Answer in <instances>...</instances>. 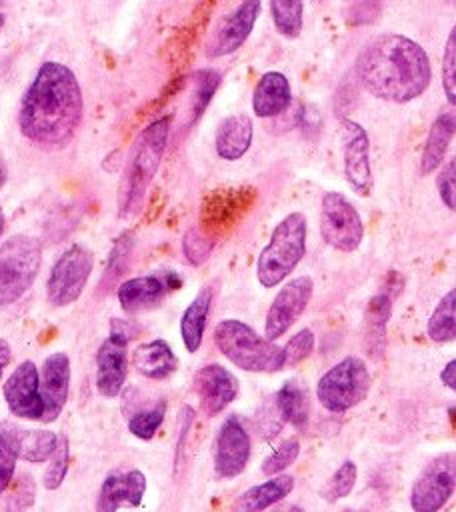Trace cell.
Returning a JSON list of instances; mask_svg holds the SVG:
<instances>
[{"label": "cell", "mask_w": 456, "mask_h": 512, "mask_svg": "<svg viewBox=\"0 0 456 512\" xmlns=\"http://www.w3.org/2000/svg\"><path fill=\"white\" fill-rule=\"evenodd\" d=\"M132 336L112 322L108 338L96 352V390L106 398H116L128 376V340Z\"/></svg>", "instance_id": "obj_12"}, {"label": "cell", "mask_w": 456, "mask_h": 512, "mask_svg": "<svg viewBox=\"0 0 456 512\" xmlns=\"http://www.w3.org/2000/svg\"><path fill=\"white\" fill-rule=\"evenodd\" d=\"M42 264V244L28 234L0 242V308L16 302L34 284Z\"/></svg>", "instance_id": "obj_6"}, {"label": "cell", "mask_w": 456, "mask_h": 512, "mask_svg": "<svg viewBox=\"0 0 456 512\" xmlns=\"http://www.w3.org/2000/svg\"><path fill=\"white\" fill-rule=\"evenodd\" d=\"M294 490V476L290 474H274V478L264 480L248 490H244L238 500L234 502V510L240 512H258L274 506L276 502L284 500Z\"/></svg>", "instance_id": "obj_25"}, {"label": "cell", "mask_w": 456, "mask_h": 512, "mask_svg": "<svg viewBox=\"0 0 456 512\" xmlns=\"http://www.w3.org/2000/svg\"><path fill=\"white\" fill-rule=\"evenodd\" d=\"M314 292V282L310 276L302 274L288 280L278 294L274 296L264 322V336L268 340H278L284 336L296 320L304 314L310 298Z\"/></svg>", "instance_id": "obj_11"}, {"label": "cell", "mask_w": 456, "mask_h": 512, "mask_svg": "<svg viewBox=\"0 0 456 512\" xmlns=\"http://www.w3.org/2000/svg\"><path fill=\"white\" fill-rule=\"evenodd\" d=\"M10 358H12V350H10V344L0 338V380H2V372L4 368L10 364Z\"/></svg>", "instance_id": "obj_46"}, {"label": "cell", "mask_w": 456, "mask_h": 512, "mask_svg": "<svg viewBox=\"0 0 456 512\" xmlns=\"http://www.w3.org/2000/svg\"><path fill=\"white\" fill-rule=\"evenodd\" d=\"M70 390V358L66 352H54L44 358L40 372V396H42V422L56 420L68 400Z\"/></svg>", "instance_id": "obj_17"}, {"label": "cell", "mask_w": 456, "mask_h": 512, "mask_svg": "<svg viewBox=\"0 0 456 512\" xmlns=\"http://www.w3.org/2000/svg\"><path fill=\"white\" fill-rule=\"evenodd\" d=\"M238 378L220 364H206L194 374V390L206 414H220L238 396Z\"/></svg>", "instance_id": "obj_18"}, {"label": "cell", "mask_w": 456, "mask_h": 512, "mask_svg": "<svg viewBox=\"0 0 456 512\" xmlns=\"http://www.w3.org/2000/svg\"><path fill=\"white\" fill-rule=\"evenodd\" d=\"M6 24V0H0V32Z\"/></svg>", "instance_id": "obj_47"}, {"label": "cell", "mask_w": 456, "mask_h": 512, "mask_svg": "<svg viewBox=\"0 0 456 512\" xmlns=\"http://www.w3.org/2000/svg\"><path fill=\"white\" fill-rule=\"evenodd\" d=\"M12 490H10V506L12 508H28L34 502V482L32 476L28 474H18L16 478H12Z\"/></svg>", "instance_id": "obj_42"}, {"label": "cell", "mask_w": 456, "mask_h": 512, "mask_svg": "<svg viewBox=\"0 0 456 512\" xmlns=\"http://www.w3.org/2000/svg\"><path fill=\"white\" fill-rule=\"evenodd\" d=\"M92 266L94 258L86 246L72 244L70 248H66L50 270L46 282L48 302L54 306H68L76 302L86 288Z\"/></svg>", "instance_id": "obj_9"}, {"label": "cell", "mask_w": 456, "mask_h": 512, "mask_svg": "<svg viewBox=\"0 0 456 512\" xmlns=\"http://www.w3.org/2000/svg\"><path fill=\"white\" fill-rule=\"evenodd\" d=\"M172 288L170 276H158V274H144L124 280L118 286V302L126 312H140L146 308H152L160 304L166 296V292Z\"/></svg>", "instance_id": "obj_20"}, {"label": "cell", "mask_w": 456, "mask_h": 512, "mask_svg": "<svg viewBox=\"0 0 456 512\" xmlns=\"http://www.w3.org/2000/svg\"><path fill=\"white\" fill-rule=\"evenodd\" d=\"M274 402L284 424H290L296 430H306L310 420V400L306 388L300 382H284L282 388L276 392Z\"/></svg>", "instance_id": "obj_29"}, {"label": "cell", "mask_w": 456, "mask_h": 512, "mask_svg": "<svg viewBox=\"0 0 456 512\" xmlns=\"http://www.w3.org/2000/svg\"><path fill=\"white\" fill-rule=\"evenodd\" d=\"M212 246H214V242H212V240H206V234H202L200 228L188 230V232L184 234V240H182L184 256H186V260H188L190 264H194V266L202 264V262L208 258Z\"/></svg>", "instance_id": "obj_39"}, {"label": "cell", "mask_w": 456, "mask_h": 512, "mask_svg": "<svg viewBox=\"0 0 456 512\" xmlns=\"http://www.w3.org/2000/svg\"><path fill=\"white\" fill-rule=\"evenodd\" d=\"M378 10H380L378 0H350V4H348V22H352L354 26L366 24V22L376 18Z\"/></svg>", "instance_id": "obj_44"}, {"label": "cell", "mask_w": 456, "mask_h": 512, "mask_svg": "<svg viewBox=\"0 0 456 512\" xmlns=\"http://www.w3.org/2000/svg\"><path fill=\"white\" fill-rule=\"evenodd\" d=\"M356 478H358V468L352 460H344L340 464V468L330 476V480L326 482V486L322 488V496L328 500V502H334V500H340V498H346L354 486H356Z\"/></svg>", "instance_id": "obj_34"}, {"label": "cell", "mask_w": 456, "mask_h": 512, "mask_svg": "<svg viewBox=\"0 0 456 512\" xmlns=\"http://www.w3.org/2000/svg\"><path fill=\"white\" fill-rule=\"evenodd\" d=\"M292 102V90L288 78L278 72L270 70L260 76L252 92V110L258 118H272L282 114Z\"/></svg>", "instance_id": "obj_21"}, {"label": "cell", "mask_w": 456, "mask_h": 512, "mask_svg": "<svg viewBox=\"0 0 456 512\" xmlns=\"http://www.w3.org/2000/svg\"><path fill=\"white\" fill-rule=\"evenodd\" d=\"M426 332L428 338L438 344L452 342L456 338V290H448L440 298L434 312L430 314Z\"/></svg>", "instance_id": "obj_30"}, {"label": "cell", "mask_w": 456, "mask_h": 512, "mask_svg": "<svg viewBox=\"0 0 456 512\" xmlns=\"http://www.w3.org/2000/svg\"><path fill=\"white\" fill-rule=\"evenodd\" d=\"M440 380H442V384L444 386H448L450 390H454L456 388V360L452 358V360H448V364L442 368V372H440Z\"/></svg>", "instance_id": "obj_45"}, {"label": "cell", "mask_w": 456, "mask_h": 512, "mask_svg": "<svg viewBox=\"0 0 456 512\" xmlns=\"http://www.w3.org/2000/svg\"><path fill=\"white\" fill-rule=\"evenodd\" d=\"M300 454V442L298 438H288L284 440L278 448H274V452L264 458L262 462V474L266 476H274V474H280L284 472L288 466H292L296 462Z\"/></svg>", "instance_id": "obj_35"}, {"label": "cell", "mask_w": 456, "mask_h": 512, "mask_svg": "<svg viewBox=\"0 0 456 512\" xmlns=\"http://www.w3.org/2000/svg\"><path fill=\"white\" fill-rule=\"evenodd\" d=\"M172 116H162L150 122L136 138L122 178L120 214L130 216L140 210L146 190L160 166L170 134Z\"/></svg>", "instance_id": "obj_3"}, {"label": "cell", "mask_w": 456, "mask_h": 512, "mask_svg": "<svg viewBox=\"0 0 456 512\" xmlns=\"http://www.w3.org/2000/svg\"><path fill=\"white\" fill-rule=\"evenodd\" d=\"M456 488V456L454 450L434 456L418 474L410 490V506L414 512L440 510Z\"/></svg>", "instance_id": "obj_10"}, {"label": "cell", "mask_w": 456, "mask_h": 512, "mask_svg": "<svg viewBox=\"0 0 456 512\" xmlns=\"http://www.w3.org/2000/svg\"><path fill=\"white\" fill-rule=\"evenodd\" d=\"M454 136V112H442L434 118L428 136H426V144L422 150V158H420V172L426 176L434 170L440 168V164L446 158V152L450 148Z\"/></svg>", "instance_id": "obj_27"}, {"label": "cell", "mask_w": 456, "mask_h": 512, "mask_svg": "<svg viewBox=\"0 0 456 512\" xmlns=\"http://www.w3.org/2000/svg\"><path fill=\"white\" fill-rule=\"evenodd\" d=\"M314 342H316L314 340V332L310 328H302L300 332L290 336V340L282 348V352H284V368H294L302 360H306L310 356L312 348H314Z\"/></svg>", "instance_id": "obj_36"}, {"label": "cell", "mask_w": 456, "mask_h": 512, "mask_svg": "<svg viewBox=\"0 0 456 512\" xmlns=\"http://www.w3.org/2000/svg\"><path fill=\"white\" fill-rule=\"evenodd\" d=\"M4 400L8 410L24 420L42 418V396H40V374L32 360L20 362L4 382Z\"/></svg>", "instance_id": "obj_15"}, {"label": "cell", "mask_w": 456, "mask_h": 512, "mask_svg": "<svg viewBox=\"0 0 456 512\" xmlns=\"http://www.w3.org/2000/svg\"><path fill=\"white\" fill-rule=\"evenodd\" d=\"M442 88L450 106L456 102V30L452 28L442 58Z\"/></svg>", "instance_id": "obj_37"}, {"label": "cell", "mask_w": 456, "mask_h": 512, "mask_svg": "<svg viewBox=\"0 0 456 512\" xmlns=\"http://www.w3.org/2000/svg\"><path fill=\"white\" fill-rule=\"evenodd\" d=\"M252 138H254V126L248 114L226 116L216 128V136H214L216 154L228 162L240 160L250 150Z\"/></svg>", "instance_id": "obj_22"}, {"label": "cell", "mask_w": 456, "mask_h": 512, "mask_svg": "<svg viewBox=\"0 0 456 512\" xmlns=\"http://www.w3.org/2000/svg\"><path fill=\"white\" fill-rule=\"evenodd\" d=\"M220 84V74L216 70H198L196 72V90H194V118H198L208 106L212 94Z\"/></svg>", "instance_id": "obj_38"}, {"label": "cell", "mask_w": 456, "mask_h": 512, "mask_svg": "<svg viewBox=\"0 0 456 512\" xmlns=\"http://www.w3.org/2000/svg\"><path fill=\"white\" fill-rule=\"evenodd\" d=\"M282 424H284V422H282L280 412H278V408H276V402H274V398H272V404L266 402V404L260 408V412H258V428H260V432H262V436H264L266 440H272V438L280 432Z\"/></svg>", "instance_id": "obj_43"}, {"label": "cell", "mask_w": 456, "mask_h": 512, "mask_svg": "<svg viewBox=\"0 0 456 512\" xmlns=\"http://www.w3.org/2000/svg\"><path fill=\"white\" fill-rule=\"evenodd\" d=\"M212 338L220 354L244 372H278L284 368L282 348L238 318L220 320Z\"/></svg>", "instance_id": "obj_4"}, {"label": "cell", "mask_w": 456, "mask_h": 512, "mask_svg": "<svg viewBox=\"0 0 456 512\" xmlns=\"http://www.w3.org/2000/svg\"><path fill=\"white\" fill-rule=\"evenodd\" d=\"M212 296H214L212 286H204L192 298V302L186 306V310L182 312L180 336H182V342H184V346H186V350L190 354L198 352V348L202 346L204 330H206V322H208V314H210Z\"/></svg>", "instance_id": "obj_26"}, {"label": "cell", "mask_w": 456, "mask_h": 512, "mask_svg": "<svg viewBox=\"0 0 456 512\" xmlns=\"http://www.w3.org/2000/svg\"><path fill=\"white\" fill-rule=\"evenodd\" d=\"M272 20L284 38H296L304 26V0H270Z\"/></svg>", "instance_id": "obj_31"}, {"label": "cell", "mask_w": 456, "mask_h": 512, "mask_svg": "<svg viewBox=\"0 0 456 512\" xmlns=\"http://www.w3.org/2000/svg\"><path fill=\"white\" fill-rule=\"evenodd\" d=\"M0 430L8 436L16 456L32 464L46 462L58 442V434L50 430H30L14 424H2Z\"/></svg>", "instance_id": "obj_23"}, {"label": "cell", "mask_w": 456, "mask_h": 512, "mask_svg": "<svg viewBox=\"0 0 456 512\" xmlns=\"http://www.w3.org/2000/svg\"><path fill=\"white\" fill-rule=\"evenodd\" d=\"M252 452V442L246 426L236 414L224 418L214 442V472L218 478L228 480L244 472Z\"/></svg>", "instance_id": "obj_14"}, {"label": "cell", "mask_w": 456, "mask_h": 512, "mask_svg": "<svg viewBox=\"0 0 456 512\" xmlns=\"http://www.w3.org/2000/svg\"><path fill=\"white\" fill-rule=\"evenodd\" d=\"M392 314V294L388 290H382L374 294L366 306V324H364V344L370 350V354L380 356L384 350V338H386V324Z\"/></svg>", "instance_id": "obj_28"}, {"label": "cell", "mask_w": 456, "mask_h": 512, "mask_svg": "<svg viewBox=\"0 0 456 512\" xmlns=\"http://www.w3.org/2000/svg\"><path fill=\"white\" fill-rule=\"evenodd\" d=\"M342 166L344 178L352 192L370 196L374 178L370 166V138L368 132L354 120H342Z\"/></svg>", "instance_id": "obj_13"}, {"label": "cell", "mask_w": 456, "mask_h": 512, "mask_svg": "<svg viewBox=\"0 0 456 512\" xmlns=\"http://www.w3.org/2000/svg\"><path fill=\"white\" fill-rule=\"evenodd\" d=\"M354 72L366 92L394 104L416 100L432 82V64L426 50L402 34L372 38L358 52Z\"/></svg>", "instance_id": "obj_2"}, {"label": "cell", "mask_w": 456, "mask_h": 512, "mask_svg": "<svg viewBox=\"0 0 456 512\" xmlns=\"http://www.w3.org/2000/svg\"><path fill=\"white\" fill-rule=\"evenodd\" d=\"M4 180H6V174H4V168H2V162H0V188L4 186Z\"/></svg>", "instance_id": "obj_49"}, {"label": "cell", "mask_w": 456, "mask_h": 512, "mask_svg": "<svg viewBox=\"0 0 456 512\" xmlns=\"http://www.w3.org/2000/svg\"><path fill=\"white\" fill-rule=\"evenodd\" d=\"M370 382L372 378L366 362L358 356H346L320 376L316 398L328 412L342 414L366 400Z\"/></svg>", "instance_id": "obj_7"}, {"label": "cell", "mask_w": 456, "mask_h": 512, "mask_svg": "<svg viewBox=\"0 0 456 512\" xmlns=\"http://www.w3.org/2000/svg\"><path fill=\"white\" fill-rule=\"evenodd\" d=\"M16 452L8 440V436L0 430V496L8 490L14 472H16Z\"/></svg>", "instance_id": "obj_41"}, {"label": "cell", "mask_w": 456, "mask_h": 512, "mask_svg": "<svg viewBox=\"0 0 456 512\" xmlns=\"http://www.w3.org/2000/svg\"><path fill=\"white\" fill-rule=\"evenodd\" d=\"M4 224H6V220H4V212H2V208H0V236H2V232H4Z\"/></svg>", "instance_id": "obj_48"}, {"label": "cell", "mask_w": 456, "mask_h": 512, "mask_svg": "<svg viewBox=\"0 0 456 512\" xmlns=\"http://www.w3.org/2000/svg\"><path fill=\"white\" fill-rule=\"evenodd\" d=\"M306 216L302 212L286 214L272 230L268 244L256 260V278L264 288H274L298 266L306 254Z\"/></svg>", "instance_id": "obj_5"}, {"label": "cell", "mask_w": 456, "mask_h": 512, "mask_svg": "<svg viewBox=\"0 0 456 512\" xmlns=\"http://www.w3.org/2000/svg\"><path fill=\"white\" fill-rule=\"evenodd\" d=\"M82 114L84 98L76 74L66 64L44 62L22 96L18 126L32 144L58 150L74 138Z\"/></svg>", "instance_id": "obj_1"}, {"label": "cell", "mask_w": 456, "mask_h": 512, "mask_svg": "<svg viewBox=\"0 0 456 512\" xmlns=\"http://www.w3.org/2000/svg\"><path fill=\"white\" fill-rule=\"evenodd\" d=\"M46 462H48V466L44 472V488L58 490L66 478L68 462H70V446H68V438L64 434H58L56 448Z\"/></svg>", "instance_id": "obj_33"}, {"label": "cell", "mask_w": 456, "mask_h": 512, "mask_svg": "<svg viewBox=\"0 0 456 512\" xmlns=\"http://www.w3.org/2000/svg\"><path fill=\"white\" fill-rule=\"evenodd\" d=\"M320 234L328 246L340 252H354L360 246L364 222L342 192H324L320 202Z\"/></svg>", "instance_id": "obj_8"}, {"label": "cell", "mask_w": 456, "mask_h": 512, "mask_svg": "<svg viewBox=\"0 0 456 512\" xmlns=\"http://www.w3.org/2000/svg\"><path fill=\"white\" fill-rule=\"evenodd\" d=\"M132 364L142 376L150 380H166L178 370V358L170 344L162 338L140 344L132 352Z\"/></svg>", "instance_id": "obj_24"}, {"label": "cell", "mask_w": 456, "mask_h": 512, "mask_svg": "<svg viewBox=\"0 0 456 512\" xmlns=\"http://www.w3.org/2000/svg\"><path fill=\"white\" fill-rule=\"evenodd\" d=\"M260 8V0H242L216 28L206 48V54L210 58H220L236 52L254 30V24L260 16Z\"/></svg>", "instance_id": "obj_16"}, {"label": "cell", "mask_w": 456, "mask_h": 512, "mask_svg": "<svg viewBox=\"0 0 456 512\" xmlns=\"http://www.w3.org/2000/svg\"><path fill=\"white\" fill-rule=\"evenodd\" d=\"M440 172L436 176V188L442 204L452 212L456 206V160H448L440 164Z\"/></svg>", "instance_id": "obj_40"}, {"label": "cell", "mask_w": 456, "mask_h": 512, "mask_svg": "<svg viewBox=\"0 0 456 512\" xmlns=\"http://www.w3.org/2000/svg\"><path fill=\"white\" fill-rule=\"evenodd\" d=\"M146 492V476L140 470L112 472L104 478L96 508L100 512H114L122 506H140Z\"/></svg>", "instance_id": "obj_19"}, {"label": "cell", "mask_w": 456, "mask_h": 512, "mask_svg": "<svg viewBox=\"0 0 456 512\" xmlns=\"http://www.w3.org/2000/svg\"><path fill=\"white\" fill-rule=\"evenodd\" d=\"M166 416V402L160 400L156 402L152 408L146 410H138L128 418V430L140 438V440H150L154 438V434L158 432V428L162 426Z\"/></svg>", "instance_id": "obj_32"}]
</instances>
